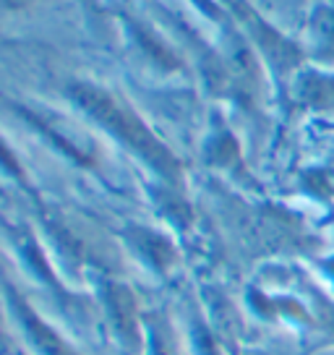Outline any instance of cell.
<instances>
[{
    "mask_svg": "<svg viewBox=\"0 0 334 355\" xmlns=\"http://www.w3.org/2000/svg\"><path fill=\"white\" fill-rule=\"evenodd\" d=\"M107 306H110L112 322L123 337L139 343V319H136V303L131 290L123 285H107Z\"/></svg>",
    "mask_w": 334,
    "mask_h": 355,
    "instance_id": "obj_3",
    "label": "cell"
},
{
    "mask_svg": "<svg viewBox=\"0 0 334 355\" xmlns=\"http://www.w3.org/2000/svg\"><path fill=\"white\" fill-rule=\"evenodd\" d=\"M71 97H73V102L81 110L89 112L91 118L100 125H105L112 136H118L134 152H139L155 170L167 173V175H173L178 170L173 155L157 141V136L141 123V118L128 105H121L110 92L91 87V84H73L71 87Z\"/></svg>",
    "mask_w": 334,
    "mask_h": 355,
    "instance_id": "obj_1",
    "label": "cell"
},
{
    "mask_svg": "<svg viewBox=\"0 0 334 355\" xmlns=\"http://www.w3.org/2000/svg\"><path fill=\"white\" fill-rule=\"evenodd\" d=\"M11 6H21V3H26V0H8Z\"/></svg>",
    "mask_w": 334,
    "mask_h": 355,
    "instance_id": "obj_4",
    "label": "cell"
},
{
    "mask_svg": "<svg viewBox=\"0 0 334 355\" xmlns=\"http://www.w3.org/2000/svg\"><path fill=\"white\" fill-rule=\"evenodd\" d=\"M11 293V306L13 311L19 313V322L26 327V334L32 337V343L37 345V350L45 355H76V350L71 347V345L60 337V334L50 327L47 322H42L39 316H37V311L26 303L24 298H19L13 290H8Z\"/></svg>",
    "mask_w": 334,
    "mask_h": 355,
    "instance_id": "obj_2",
    "label": "cell"
}]
</instances>
